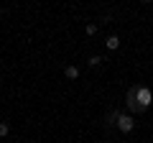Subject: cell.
<instances>
[{"label": "cell", "instance_id": "cell-1", "mask_svg": "<svg viewBox=\"0 0 153 143\" xmlns=\"http://www.w3.org/2000/svg\"><path fill=\"white\" fill-rule=\"evenodd\" d=\"M135 100H138V105H140L143 110H148L153 105V92L146 87V84H138V95H135Z\"/></svg>", "mask_w": 153, "mask_h": 143}, {"label": "cell", "instance_id": "cell-2", "mask_svg": "<svg viewBox=\"0 0 153 143\" xmlns=\"http://www.w3.org/2000/svg\"><path fill=\"white\" fill-rule=\"evenodd\" d=\"M115 128H117L120 133H125V136H128V133H133V128H135V118L123 112V115L117 118V125H115Z\"/></svg>", "mask_w": 153, "mask_h": 143}, {"label": "cell", "instance_id": "cell-3", "mask_svg": "<svg viewBox=\"0 0 153 143\" xmlns=\"http://www.w3.org/2000/svg\"><path fill=\"white\" fill-rule=\"evenodd\" d=\"M105 46H107V51H117L120 49V36H107L105 39Z\"/></svg>", "mask_w": 153, "mask_h": 143}, {"label": "cell", "instance_id": "cell-4", "mask_svg": "<svg viewBox=\"0 0 153 143\" xmlns=\"http://www.w3.org/2000/svg\"><path fill=\"white\" fill-rule=\"evenodd\" d=\"M64 74H66V79H79V66L66 64V66H64Z\"/></svg>", "mask_w": 153, "mask_h": 143}, {"label": "cell", "instance_id": "cell-5", "mask_svg": "<svg viewBox=\"0 0 153 143\" xmlns=\"http://www.w3.org/2000/svg\"><path fill=\"white\" fill-rule=\"evenodd\" d=\"M120 115H123L120 110H112L107 118H105V125H107V128H115V125H117V118H120Z\"/></svg>", "mask_w": 153, "mask_h": 143}, {"label": "cell", "instance_id": "cell-6", "mask_svg": "<svg viewBox=\"0 0 153 143\" xmlns=\"http://www.w3.org/2000/svg\"><path fill=\"white\" fill-rule=\"evenodd\" d=\"M84 33H87L89 39H92L94 33H97V26H94V23H87V28H84Z\"/></svg>", "mask_w": 153, "mask_h": 143}, {"label": "cell", "instance_id": "cell-7", "mask_svg": "<svg viewBox=\"0 0 153 143\" xmlns=\"http://www.w3.org/2000/svg\"><path fill=\"white\" fill-rule=\"evenodd\" d=\"M8 133H10V125L8 123H0V138H5Z\"/></svg>", "mask_w": 153, "mask_h": 143}, {"label": "cell", "instance_id": "cell-8", "mask_svg": "<svg viewBox=\"0 0 153 143\" xmlns=\"http://www.w3.org/2000/svg\"><path fill=\"white\" fill-rule=\"evenodd\" d=\"M87 64H89V66H100V64H102V56H89Z\"/></svg>", "mask_w": 153, "mask_h": 143}, {"label": "cell", "instance_id": "cell-9", "mask_svg": "<svg viewBox=\"0 0 153 143\" xmlns=\"http://www.w3.org/2000/svg\"><path fill=\"white\" fill-rule=\"evenodd\" d=\"M105 143H112V141H105Z\"/></svg>", "mask_w": 153, "mask_h": 143}]
</instances>
